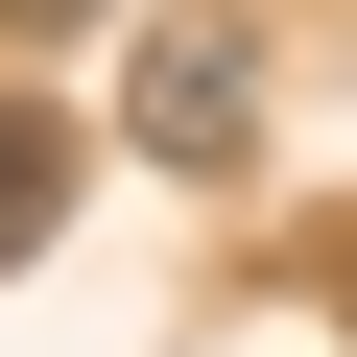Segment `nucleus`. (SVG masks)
Returning a JSON list of instances; mask_svg holds the SVG:
<instances>
[{"mask_svg":"<svg viewBox=\"0 0 357 357\" xmlns=\"http://www.w3.org/2000/svg\"><path fill=\"white\" fill-rule=\"evenodd\" d=\"M0 24H24V48H72V24H119V0H0Z\"/></svg>","mask_w":357,"mask_h":357,"instance_id":"4","label":"nucleus"},{"mask_svg":"<svg viewBox=\"0 0 357 357\" xmlns=\"http://www.w3.org/2000/svg\"><path fill=\"white\" fill-rule=\"evenodd\" d=\"M72 167H96V143H72L48 96H0V286L48 262V215H72Z\"/></svg>","mask_w":357,"mask_h":357,"instance_id":"2","label":"nucleus"},{"mask_svg":"<svg viewBox=\"0 0 357 357\" xmlns=\"http://www.w3.org/2000/svg\"><path fill=\"white\" fill-rule=\"evenodd\" d=\"M310 310H333V333H357V215H333V238H310Z\"/></svg>","mask_w":357,"mask_h":357,"instance_id":"3","label":"nucleus"},{"mask_svg":"<svg viewBox=\"0 0 357 357\" xmlns=\"http://www.w3.org/2000/svg\"><path fill=\"white\" fill-rule=\"evenodd\" d=\"M119 143L167 167V191H238V167H262V48H238V24H143Z\"/></svg>","mask_w":357,"mask_h":357,"instance_id":"1","label":"nucleus"}]
</instances>
